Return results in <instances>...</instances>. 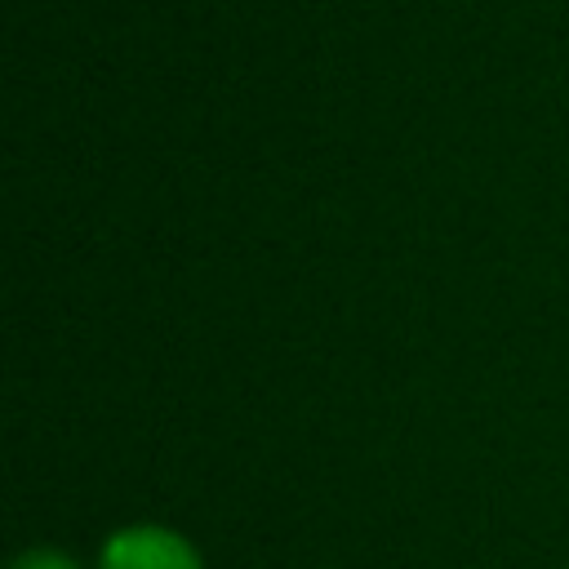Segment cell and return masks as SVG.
<instances>
[{"mask_svg": "<svg viewBox=\"0 0 569 569\" xmlns=\"http://www.w3.org/2000/svg\"><path fill=\"white\" fill-rule=\"evenodd\" d=\"M98 569H204L191 538L164 525H124L102 542Z\"/></svg>", "mask_w": 569, "mask_h": 569, "instance_id": "obj_1", "label": "cell"}, {"mask_svg": "<svg viewBox=\"0 0 569 569\" xmlns=\"http://www.w3.org/2000/svg\"><path fill=\"white\" fill-rule=\"evenodd\" d=\"M9 569H80V565L58 547H27L22 556H13Z\"/></svg>", "mask_w": 569, "mask_h": 569, "instance_id": "obj_2", "label": "cell"}]
</instances>
